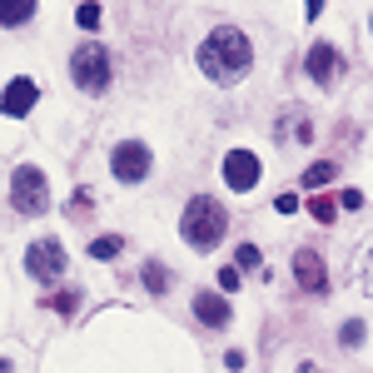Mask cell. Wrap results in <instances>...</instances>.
<instances>
[{"label": "cell", "instance_id": "27", "mask_svg": "<svg viewBox=\"0 0 373 373\" xmlns=\"http://www.w3.org/2000/svg\"><path fill=\"white\" fill-rule=\"evenodd\" d=\"M304 11H308V20H313L318 11H324V0H304Z\"/></svg>", "mask_w": 373, "mask_h": 373}, {"label": "cell", "instance_id": "25", "mask_svg": "<svg viewBox=\"0 0 373 373\" xmlns=\"http://www.w3.org/2000/svg\"><path fill=\"white\" fill-rule=\"evenodd\" d=\"M274 209H279V215H294L299 199H294V194H279V199H274Z\"/></svg>", "mask_w": 373, "mask_h": 373}, {"label": "cell", "instance_id": "15", "mask_svg": "<svg viewBox=\"0 0 373 373\" xmlns=\"http://www.w3.org/2000/svg\"><path fill=\"white\" fill-rule=\"evenodd\" d=\"M140 279H144V289H149V294H165V289H170V269H165V264H144Z\"/></svg>", "mask_w": 373, "mask_h": 373}, {"label": "cell", "instance_id": "1", "mask_svg": "<svg viewBox=\"0 0 373 373\" xmlns=\"http://www.w3.org/2000/svg\"><path fill=\"white\" fill-rule=\"evenodd\" d=\"M194 60L215 85H239L249 75V65H254V45H249V35L239 25H219V30H209L199 40Z\"/></svg>", "mask_w": 373, "mask_h": 373}, {"label": "cell", "instance_id": "28", "mask_svg": "<svg viewBox=\"0 0 373 373\" xmlns=\"http://www.w3.org/2000/svg\"><path fill=\"white\" fill-rule=\"evenodd\" d=\"M0 373H11V363H6V358H0Z\"/></svg>", "mask_w": 373, "mask_h": 373}, {"label": "cell", "instance_id": "11", "mask_svg": "<svg viewBox=\"0 0 373 373\" xmlns=\"http://www.w3.org/2000/svg\"><path fill=\"white\" fill-rule=\"evenodd\" d=\"M35 100H40V85L20 75V80H11V85H6V95H0V110L20 120V115H30V110H35Z\"/></svg>", "mask_w": 373, "mask_h": 373}, {"label": "cell", "instance_id": "26", "mask_svg": "<svg viewBox=\"0 0 373 373\" xmlns=\"http://www.w3.org/2000/svg\"><path fill=\"white\" fill-rule=\"evenodd\" d=\"M75 304H80V294H60V299H55L60 313H75Z\"/></svg>", "mask_w": 373, "mask_h": 373}, {"label": "cell", "instance_id": "5", "mask_svg": "<svg viewBox=\"0 0 373 373\" xmlns=\"http://www.w3.org/2000/svg\"><path fill=\"white\" fill-rule=\"evenodd\" d=\"M149 170H154V154H149L144 140H120V144L110 149V175H115L120 184H140Z\"/></svg>", "mask_w": 373, "mask_h": 373}, {"label": "cell", "instance_id": "17", "mask_svg": "<svg viewBox=\"0 0 373 373\" xmlns=\"http://www.w3.org/2000/svg\"><path fill=\"white\" fill-rule=\"evenodd\" d=\"M75 20H80V25H85V30H100V20H104V11H100V6H95V0H85V6H80V11H75Z\"/></svg>", "mask_w": 373, "mask_h": 373}, {"label": "cell", "instance_id": "13", "mask_svg": "<svg viewBox=\"0 0 373 373\" xmlns=\"http://www.w3.org/2000/svg\"><path fill=\"white\" fill-rule=\"evenodd\" d=\"M35 6H40V0H0V25H6V30L25 25L35 15Z\"/></svg>", "mask_w": 373, "mask_h": 373}, {"label": "cell", "instance_id": "18", "mask_svg": "<svg viewBox=\"0 0 373 373\" xmlns=\"http://www.w3.org/2000/svg\"><path fill=\"white\" fill-rule=\"evenodd\" d=\"M339 344H344V348H358V344H363V324H358V318H348V324L339 329Z\"/></svg>", "mask_w": 373, "mask_h": 373}, {"label": "cell", "instance_id": "4", "mask_svg": "<svg viewBox=\"0 0 373 373\" xmlns=\"http://www.w3.org/2000/svg\"><path fill=\"white\" fill-rule=\"evenodd\" d=\"M11 204H15V215H45L50 209V184L35 165H20L11 175Z\"/></svg>", "mask_w": 373, "mask_h": 373}, {"label": "cell", "instance_id": "16", "mask_svg": "<svg viewBox=\"0 0 373 373\" xmlns=\"http://www.w3.org/2000/svg\"><path fill=\"white\" fill-rule=\"evenodd\" d=\"M120 249H125V239H120V234H104V239H95V244H90V259H100V264H104V259H115Z\"/></svg>", "mask_w": 373, "mask_h": 373}, {"label": "cell", "instance_id": "9", "mask_svg": "<svg viewBox=\"0 0 373 373\" xmlns=\"http://www.w3.org/2000/svg\"><path fill=\"white\" fill-rule=\"evenodd\" d=\"M274 135H279L284 144H308V140H313L308 110H304V104H284V110L274 115Z\"/></svg>", "mask_w": 373, "mask_h": 373}, {"label": "cell", "instance_id": "7", "mask_svg": "<svg viewBox=\"0 0 373 373\" xmlns=\"http://www.w3.org/2000/svg\"><path fill=\"white\" fill-rule=\"evenodd\" d=\"M224 184H229L234 194H249V189L259 184V154L229 149V154H224Z\"/></svg>", "mask_w": 373, "mask_h": 373}, {"label": "cell", "instance_id": "21", "mask_svg": "<svg viewBox=\"0 0 373 373\" xmlns=\"http://www.w3.org/2000/svg\"><path fill=\"white\" fill-rule=\"evenodd\" d=\"M234 259H239V269H259V249H254V244H239Z\"/></svg>", "mask_w": 373, "mask_h": 373}, {"label": "cell", "instance_id": "24", "mask_svg": "<svg viewBox=\"0 0 373 373\" xmlns=\"http://www.w3.org/2000/svg\"><path fill=\"white\" fill-rule=\"evenodd\" d=\"M339 204H344V209H363V194H358V189H344Z\"/></svg>", "mask_w": 373, "mask_h": 373}, {"label": "cell", "instance_id": "14", "mask_svg": "<svg viewBox=\"0 0 373 373\" xmlns=\"http://www.w3.org/2000/svg\"><path fill=\"white\" fill-rule=\"evenodd\" d=\"M334 175H339V165H334V159H313V165L299 175V184H304V189H324Z\"/></svg>", "mask_w": 373, "mask_h": 373}, {"label": "cell", "instance_id": "2", "mask_svg": "<svg viewBox=\"0 0 373 373\" xmlns=\"http://www.w3.org/2000/svg\"><path fill=\"white\" fill-rule=\"evenodd\" d=\"M229 234V215H224V204L215 194H194L184 204V219H179V239L189 249H215L219 239Z\"/></svg>", "mask_w": 373, "mask_h": 373}, {"label": "cell", "instance_id": "20", "mask_svg": "<svg viewBox=\"0 0 373 373\" xmlns=\"http://www.w3.org/2000/svg\"><path fill=\"white\" fill-rule=\"evenodd\" d=\"M308 215H313L318 224H334V199H313V204H308Z\"/></svg>", "mask_w": 373, "mask_h": 373}, {"label": "cell", "instance_id": "19", "mask_svg": "<svg viewBox=\"0 0 373 373\" xmlns=\"http://www.w3.org/2000/svg\"><path fill=\"white\" fill-rule=\"evenodd\" d=\"M239 284H244L239 264H229V269H219V289H224V294H239Z\"/></svg>", "mask_w": 373, "mask_h": 373}, {"label": "cell", "instance_id": "6", "mask_svg": "<svg viewBox=\"0 0 373 373\" xmlns=\"http://www.w3.org/2000/svg\"><path fill=\"white\" fill-rule=\"evenodd\" d=\"M65 264H70V254H65L60 239H35V244L25 249V269H30L35 284H55V279L65 274Z\"/></svg>", "mask_w": 373, "mask_h": 373}, {"label": "cell", "instance_id": "8", "mask_svg": "<svg viewBox=\"0 0 373 373\" xmlns=\"http://www.w3.org/2000/svg\"><path fill=\"white\" fill-rule=\"evenodd\" d=\"M294 274L304 294H329V269H324V254L318 249H299L294 254Z\"/></svg>", "mask_w": 373, "mask_h": 373}, {"label": "cell", "instance_id": "12", "mask_svg": "<svg viewBox=\"0 0 373 373\" xmlns=\"http://www.w3.org/2000/svg\"><path fill=\"white\" fill-rule=\"evenodd\" d=\"M194 318L209 324V329H224L229 318H234V308H229L224 294H194Z\"/></svg>", "mask_w": 373, "mask_h": 373}, {"label": "cell", "instance_id": "22", "mask_svg": "<svg viewBox=\"0 0 373 373\" xmlns=\"http://www.w3.org/2000/svg\"><path fill=\"white\" fill-rule=\"evenodd\" d=\"M85 209H90V189H75V194H70V215L85 219Z\"/></svg>", "mask_w": 373, "mask_h": 373}, {"label": "cell", "instance_id": "10", "mask_svg": "<svg viewBox=\"0 0 373 373\" xmlns=\"http://www.w3.org/2000/svg\"><path fill=\"white\" fill-rule=\"evenodd\" d=\"M304 70L318 80V85H334L339 75H344V55H339V50L329 45V40H318L313 50H308V60H304Z\"/></svg>", "mask_w": 373, "mask_h": 373}, {"label": "cell", "instance_id": "3", "mask_svg": "<svg viewBox=\"0 0 373 373\" xmlns=\"http://www.w3.org/2000/svg\"><path fill=\"white\" fill-rule=\"evenodd\" d=\"M70 80L85 90V95H104L115 80V55L104 45H75V55H70Z\"/></svg>", "mask_w": 373, "mask_h": 373}, {"label": "cell", "instance_id": "23", "mask_svg": "<svg viewBox=\"0 0 373 373\" xmlns=\"http://www.w3.org/2000/svg\"><path fill=\"white\" fill-rule=\"evenodd\" d=\"M358 289H363V294L373 299V254L363 259V269H358Z\"/></svg>", "mask_w": 373, "mask_h": 373}, {"label": "cell", "instance_id": "29", "mask_svg": "<svg viewBox=\"0 0 373 373\" xmlns=\"http://www.w3.org/2000/svg\"><path fill=\"white\" fill-rule=\"evenodd\" d=\"M368 30H373V20H368Z\"/></svg>", "mask_w": 373, "mask_h": 373}]
</instances>
